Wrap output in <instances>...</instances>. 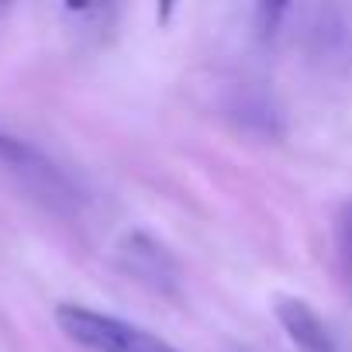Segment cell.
Here are the masks:
<instances>
[{
	"instance_id": "obj_3",
	"label": "cell",
	"mask_w": 352,
	"mask_h": 352,
	"mask_svg": "<svg viewBox=\"0 0 352 352\" xmlns=\"http://www.w3.org/2000/svg\"><path fill=\"white\" fill-rule=\"evenodd\" d=\"M338 245H342V259H345V266L352 273V204L338 218Z\"/></svg>"
},
{
	"instance_id": "obj_2",
	"label": "cell",
	"mask_w": 352,
	"mask_h": 352,
	"mask_svg": "<svg viewBox=\"0 0 352 352\" xmlns=\"http://www.w3.org/2000/svg\"><path fill=\"white\" fill-rule=\"evenodd\" d=\"M276 318H280L287 338H290L300 352H335L331 331H328V324L321 321V314H318L311 304L287 297V300L276 304Z\"/></svg>"
},
{
	"instance_id": "obj_4",
	"label": "cell",
	"mask_w": 352,
	"mask_h": 352,
	"mask_svg": "<svg viewBox=\"0 0 352 352\" xmlns=\"http://www.w3.org/2000/svg\"><path fill=\"white\" fill-rule=\"evenodd\" d=\"M0 159H8V162H21L25 159V148L14 138H8L4 131H0Z\"/></svg>"
},
{
	"instance_id": "obj_1",
	"label": "cell",
	"mask_w": 352,
	"mask_h": 352,
	"mask_svg": "<svg viewBox=\"0 0 352 352\" xmlns=\"http://www.w3.org/2000/svg\"><path fill=\"white\" fill-rule=\"evenodd\" d=\"M56 324L69 342H76L87 352H180L142 324H131L124 318H114L83 304H59Z\"/></svg>"
}]
</instances>
